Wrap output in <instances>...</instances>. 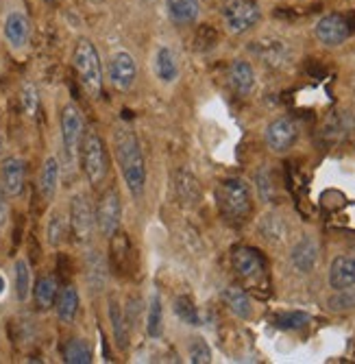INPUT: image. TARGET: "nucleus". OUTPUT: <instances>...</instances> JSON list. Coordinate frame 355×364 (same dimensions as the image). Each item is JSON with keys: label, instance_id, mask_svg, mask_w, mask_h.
<instances>
[{"label": "nucleus", "instance_id": "f257e3e1", "mask_svg": "<svg viewBox=\"0 0 355 364\" xmlns=\"http://www.w3.org/2000/svg\"><path fill=\"white\" fill-rule=\"evenodd\" d=\"M114 151L126 188L131 190V194L140 196L146 188V164L131 127L118 124L114 129Z\"/></svg>", "mask_w": 355, "mask_h": 364}, {"label": "nucleus", "instance_id": "f03ea898", "mask_svg": "<svg viewBox=\"0 0 355 364\" xmlns=\"http://www.w3.org/2000/svg\"><path fill=\"white\" fill-rule=\"evenodd\" d=\"M216 203H218L220 214L227 220L242 223L248 218L251 208H253L251 188L238 177L222 179L216 188Z\"/></svg>", "mask_w": 355, "mask_h": 364}, {"label": "nucleus", "instance_id": "7ed1b4c3", "mask_svg": "<svg viewBox=\"0 0 355 364\" xmlns=\"http://www.w3.org/2000/svg\"><path fill=\"white\" fill-rule=\"evenodd\" d=\"M72 65L75 73L83 85V90L92 96V98H101L103 94V65H101V57L96 46L81 38L75 46L72 53Z\"/></svg>", "mask_w": 355, "mask_h": 364}, {"label": "nucleus", "instance_id": "20e7f679", "mask_svg": "<svg viewBox=\"0 0 355 364\" xmlns=\"http://www.w3.org/2000/svg\"><path fill=\"white\" fill-rule=\"evenodd\" d=\"M79 159H81V168L85 179L92 186H101L109 173V157L103 138L96 134L94 129H85L81 149H79Z\"/></svg>", "mask_w": 355, "mask_h": 364}, {"label": "nucleus", "instance_id": "39448f33", "mask_svg": "<svg viewBox=\"0 0 355 364\" xmlns=\"http://www.w3.org/2000/svg\"><path fill=\"white\" fill-rule=\"evenodd\" d=\"M262 18V11L253 0H227L222 7V20L229 33L240 36V33L251 31Z\"/></svg>", "mask_w": 355, "mask_h": 364}, {"label": "nucleus", "instance_id": "423d86ee", "mask_svg": "<svg viewBox=\"0 0 355 364\" xmlns=\"http://www.w3.org/2000/svg\"><path fill=\"white\" fill-rule=\"evenodd\" d=\"M70 234L79 245H89L96 231V214L92 212L89 198L85 194H75L70 201Z\"/></svg>", "mask_w": 355, "mask_h": 364}, {"label": "nucleus", "instance_id": "0eeeda50", "mask_svg": "<svg viewBox=\"0 0 355 364\" xmlns=\"http://www.w3.org/2000/svg\"><path fill=\"white\" fill-rule=\"evenodd\" d=\"M96 229L101 231V236L105 238H114L118 234L120 227V216H122V205H120V194L118 190L111 186L107 188L101 198L99 205H96Z\"/></svg>", "mask_w": 355, "mask_h": 364}, {"label": "nucleus", "instance_id": "6e6552de", "mask_svg": "<svg viewBox=\"0 0 355 364\" xmlns=\"http://www.w3.org/2000/svg\"><path fill=\"white\" fill-rule=\"evenodd\" d=\"M83 134H85V124L81 112L75 105H66L61 109V142L68 161H75L79 157Z\"/></svg>", "mask_w": 355, "mask_h": 364}, {"label": "nucleus", "instance_id": "1a4fd4ad", "mask_svg": "<svg viewBox=\"0 0 355 364\" xmlns=\"http://www.w3.org/2000/svg\"><path fill=\"white\" fill-rule=\"evenodd\" d=\"M231 262H234V271L242 282L257 286L262 279H266V264L260 251H255L251 247H240L234 251Z\"/></svg>", "mask_w": 355, "mask_h": 364}, {"label": "nucleus", "instance_id": "9d476101", "mask_svg": "<svg viewBox=\"0 0 355 364\" xmlns=\"http://www.w3.org/2000/svg\"><path fill=\"white\" fill-rule=\"evenodd\" d=\"M138 79V61L131 53L118 50L109 61V81L116 90H131Z\"/></svg>", "mask_w": 355, "mask_h": 364}, {"label": "nucleus", "instance_id": "9b49d317", "mask_svg": "<svg viewBox=\"0 0 355 364\" xmlns=\"http://www.w3.org/2000/svg\"><path fill=\"white\" fill-rule=\"evenodd\" d=\"M314 33H316V40L325 46H340L349 40L351 31H349V24H346V18L340 16V14H327L322 16L316 26H314Z\"/></svg>", "mask_w": 355, "mask_h": 364}, {"label": "nucleus", "instance_id": "f8f14e48", "mask_svg": "<svg viewBox=\"0 0 355 364\" xmlns=\"http://www.w3.org/2000/svg\"><path fill=\"white\" fill-rule=\"evenodd\" d=\"M299 140V127L290 118H277L266 127V144L273 153H288Z\"/></svg>", "mask_w": 355, "mask_h": 364}, {"label": "nucleus", "instance_id": "ddd939ff", "mask_svg": "<svg viewBox=\"0 0 355 364\" xmlns=\"http://www.w3.org/2000/svg\"><path fill=\"white\" fill-rule=\"evenodd\" d=\"M26 181V161L22 157H7L0 168V186L9 198H16L22 194Z\"/></svg>", "mask_w": 355, "mask_h": 364}, {"label": "nucleus", "instance_id": "4468645a", "mask_svg": "<svg viewBox=\"0 0 355 364\" xmlns=\"http://www.w3.org/2000/svg\"><path fill=\"white\" fill-rule=\"evenodd\" d=\"M251 50L260 57L266 65H273V68H283V65L290 61V46L283 40H275V38H266L260 42H253Z\"/></svg>", "mask_w": 355, "mask_h": 364}, {"label": "nucleus", "instance_id": "2eb2a0df", "mask_svg": "<svg viewBox=\"0 0 355 364\" xmlns=\"http://www.w3.org/2000/svg\"><path fill=\"white\" fill-rule=\"evenodd\" d=\"M290 262H293V267L307 275L316 269L318 264V245L314 238H301L295 247H293V253H290Z\"/></svg>", "mask_w": 355, "mask_h": 364}, {"label": "nucleus", "instance_id": "dca6fc26", "mask_svg": "<svg viewBox=\"0 0 355 364\" xmlns=\"http://www.w3.org/2000/svg\"><path fill=\"white\" fill-rule=\"evenodd\" d=\"M3 33H5V40L9 42V46H13V48H24L26 42H28V36H31L28 18H26L22 11H11V14L7 16V20H5Z\"/></svg>", "mask_w": 355, "mask_h": 364}, {"label": "nucleus", "instance_id": "f3484780", "mask_svg": "<svg viewBox=\"0 0 355 364\" xmlns=\"http://www.w3.org/2000/svg\"><path fill=\"white\" fill-rule=\"evenodd\" d=\"M229 85L236 94L240 96H248L255 87V73H253V65L244 59H236L229 65V73H227Z\"/></svg>", "mask_w": 355, "mask_h": 364}, {"label": "nucleus", "instance_id": "a211bd4d", "mask_svg": "<svg viewBox=\"0 0 355 364\" xmlns=\"http://www.w3.org/2000/svg\"><path fill=\"white\" fill-rule=\"evenodd\" d=\"M329 286L334 290L353 288L355 286V255H340L332 262L329 269Z\"/></svg>", "mask_w": 355, "mask_h": 364}, {"label": "nucleus", "instance_id": "6ab92c4d", "mask_svg": "<svg viewBox=\"0 0 355 364\" xmlns=\"http://www.w3.org/2000/svg\"><path fill=\"white\" fill-rule=\"evenodd\" d=\"M153 65H155V75L161 83H175L179 77V65H177V57L173 53V48L168 46H159L155 50L153 57Z\"/></svg>", "mask_w": 355, "mask_h": 364}, {"label": "nucleus", "instance_id": "aec40b11", "mask_svg": "<svg viewBox=\"0 0 355 364\" xmlns=\"http://www.w3.org/2000/svg\"><path fill=\"white\" fill-rule=\"evenodd\" d=\"M59 161L57 157H48L44 161V166L40 171V179H38V190L42 194L44 201H53L55 194H57V186H59Z\"/></svg>", "mask_w": 355, "mask_h": 364}, {"label": "nucleus", "instance_id": "412c9836", "mask_svg": "<svg viewBox=\"0 0 355 364\" xmlns=\"http://www.w3.org/2000/svg\"><path fill=\"white\" fill-rule=\"evenodd\" d=\"M166 9L175 24H192L199 20L201 3L199 0H166Z\"/></svg>", "mask_w": 355, "mask_h": 364}, {"label": "nucleus", "instance_id": "4be33fe9", "mask_svg": "<svg viewBox=\"0 0 355 364\" xmlns=\"http://www.w3.org/2000/svg\"><path fill=\"white\" fill-rule=\"evenodd\" d=\"M55 308H57V316L61 323H72L77 312H79V292L75 286H63L57 294V301H55Z\"/></svg>", "mask_w": 355, "mask_h": 364}, {"label": "nucleus", "instance_id": "5701e85b", "mask_svg": "<svg viewBox=\"0 0 355 364\" xmlns=\"http://www.w3.org/2000/svg\"><path fill=\"white\" fill-rule=\"evenodd\" d=\"M222 301L227 304V308L238 316V318H251L253 314V306H251V299L248 294L238 288V286H229L222 290Z\"/></svg>", "mask_w": 355, "mask_h": 364}, {"label": "nucleus", "instance_id": "b1692460", "mask_svg": "<svg viewBox=\"0 0 355 364\" xmlns=\"http://www.w3.org/2000/svg\"><path fill=\"white\" fill-rule=\"evenodd\" d=\"M57 294H59V286L53 275H44L38 279L33 288V299L40 310H50L57 301Z\"/></svg>", "mask_w": 355, "mask_h": 364}, {"label": "nucleus", "instance_id": "393cba45", "mask_svg": "<svg viewBox=\"0 0 355 364\" xmlns=\"http://www.w3.org/2000/svg\"><path fill=\"white\" fill-rule=\"evenodd\" d=\"M68 234H70V220L63 216L59 210H55L50 214L48 223H46V240H48V245L55 247V249L61 247L63 242H66Z\"/></svg>", "mask_w": 355, "mask_h": 364}, {"label": "nucleus", "instance_id": "a878e982", "mask_svg": "<svg viewBox=\"0 0 355 364\" xmlns=\"http://www.w3.org/2000/svg\"><path fill=\"white\" fill-rule=\"evenodd\" d=\"M146 332L151 338H159L164 332V306H161V296L155 292L148 301V314H146Z\"/></svg>", "mask_w": 355, "mask_h": 364}, {"label": "nucleus", "instance_id": "bb28decb", "mask_svg": "<svg viewBox=\"0 0 355 364\" xmlns=\"http://www.w3.org/2000/svg\"><path fill=\"white\" fill-rule=\"evenodd\" d=\"M175 188H177V196L181 198L183 203L187 205H195L201 196V188H199V181L192 177L187 171H181L177 175V181H175Z\"/></svg>", "mask_w": 355, "mask_h": 364}, {"label": "nucleus", "instance_id": "cd10ccee", "mask_svg": "<svg viewBox=\"0 0 355 364\" xmlns=\"http://www.w3.org/2000/svg\"><path fill=\"white\" fill-rule=\"evenodd\" d=\"M109 321H111V329H114V343L118 345V349L124 351L129 347V323L122 316V312L114 299L109 301Z\"/></svg>", "mask_w": 355, "mask_h": 364}, {"label": "nucleus", "instance_id": "c85d7f7f", "mask_svg": "<svg viewBox=\"0 0 355 364\" xmlns=\"http://www.w3.org/2000/svg\"><path fill=\"white\" fill-rule=\"evenodd\" d=\"M63 362L68 364H89L92 362V349L83 338H72L63 347Z\"/></svg>", "mask_w": 355, "mask_h": 364}, {"label": "nucleus", "instance_id": "c756f323", "mask_svg": "<svg viewBox=\"0 0 355 364\" xmlns=\"http://www.w3.org/2000/svg\"><path fill=\"white\" fill-rule=\"evenodd\" d=\"M13 275H16V296L18 301H26L31 294V267L26 259H18L13 267Z\"/></svg>", "mask_w": 355, "mask_h": 364}, {"label": "nucleus", "instance_id": "7c9ffc66", "mask_svg": "<svg viewBox=\"0 0 355 364\" xmlns=\"http://www.w3.org/2000/svg\"><path fill=\"white\" fill-rule=\"evenodd\" d=\"M173 310H175V314H177L179 321H183V323H187V325H201L199 310H197L195 304H192L190 296H177Z\"/></svg>", "mask_w": 355, "mask_h": 364}, {"label": "nucleus", "instance_id": "2f4dec72", "mask_svg": "<svg viewBox=\"0 0 355 364\" xmlns=\"http://www.w3.org/2000/svg\"><path fill=\"white\" fill-rule=\"evenodd\" d=\"M87 279L94 290L96 288L101 290L105 286V262L99 253L89 255V259H87Z\"/></svg>", "mask_w": 355, "mask_h": 364}, {"label": "nucleus", "instance_id": "473e14b6", "mask_svg": "<svg viewBox=\"0 0 355 364\" xmlns=\"http://www.w3.org/2000/svg\"><path fill=\"white\" fill-rule=\"evenodd\" d=\"M310 314L301 312V310H293V312H281L275 316V325L279 329H301L310 323Z\"/></svg>", "mask_w": 355, "mask_h": 364}, {"label": "nucleus", "instance_id": "72a5a7b5", "mask_svg": "<svg viewBox=\"0 0 355 364\" xmlns=\"http://www.w3.org/2000/svg\"><path fill=\"white\" fill-rule=\"evenodd\" d=\"M20 105H22V112L26 116H36L38 114L40 96H38V87L33 83H24L22 85V90H20Z\"/></svg>", "mask_w": 355, "mask_h": 364}, {"label": "nucleus", "instance_id": "f704fd0d", "mask_svg": "<svg viewBox=\"0 0 355 364\" xmlns=\"http://www.w3.org/2000/svg\"><path fill=\"white\" fill-rule=\"evenodd\" d=\"M260 229H262L264 238L271 242H283V238H285V225L279 216H273V214L266 216Z\"/></svg>", "mask_w": 355, "mask_h": 364}, {"label": "nucleus", "instance_id": "c9c22d12", "mask_svg": "<svg viewBox=\"0 0 355 364\" xmlns=\"http://www.w3.org/2000/svg\"><path fill=\"white\" fill-rule=\"evenodd\" d=\"M351 308H355V286L336 290V294L329 299V310L344 312V310H351Z\"/></svg>", "mask_w": 355, "mask_h": 364}, {"label": "nucleus", "instance_id": "e433bc0d", "mask_svg": "<svg viewBox=\"0 0 355 364\" xmlns=\"http://www.w3.org/2000/svg\"><path fill=\"white\" fill-rule=\"evenodd\" d=\"M190 362H195V364L212 362V349L203 338H192V343H190Z\"/></svg>", "mask_w": 355, "mask_h": 364}, {"label": "nucleus", "instance_id": "4c0bfd02", "mask_svg": "<svg viewBox=\"0 0 355 364\" xmlns=\"http://www.w3.org/2000/svg\"><path fill=\"white\" fill-rule=\"evenodd\" d=\"M197 44H199V48H203V50L214 48V44H216V31H214L212 26L203 24V26L199 28V33H197Z\"/></svg>", "mask_w": 355, "mask_h": 364}, {"label": "nucleus", "instance_id": "58836bf2", "mask_svg": "<svg viewBox=\"0 0 355 364\" xmlns=\"http://www.w3.org/2000/svg\"><path fill=\"white\" fill-rule=\"evenodd\" d=\"M7 194H5V190H3V186H0V225L5 223V218H7Z\"/></svg>", "mask_w": 355, "mask_h": 364}, {"label": "nucleus", "instance_id": "ea45409f", "mask_svg": "<svg viewBox=\"0 0 355 364\" xmlns=\"http://www.w3.org/2000/svg\"><path fill=\"white\" fill-rule=\"evenodd\" d=\"M344 18H346L349 31H351V33H355V14H349V16H344Z\"/></svg>", "mask_w": 355, "mask_h": 364}, {"label": "nucleus", "instance_id": "a19ab883", "mask_svg": "<svg viewBox=\"0 0 355 364\" xmlns=\"http://www.w3.org/2000/svg\"><path fill=\"white\" fill-rule=\"evenodd\" d=\"M3 290H5V279H3V275H0V294H3Z\"/></svg>", "mask_w": 355, "mask_h": 364}, {"label": "nucleus", "instance_id": "79ce46f5", "mask_svg": "<svg viewBox=\"0 0 355 364\" xmlns=\"http://www.w3.org/2000/svg\"><path fill=\"white\" fill-rule=\"evenodd\" d=\"M44 3H46V5H55V3H57V0H44Z\"/></svg>", "mask_w": 355, "mask_h": 364}, {"label": "nucleus", "instance_id": "37998d69", "mask_svg": "<svg viewBox=\"0 0 355 364\" xmlns=\"http://www.w3.org/2000/svg\"><path fill=\"white\" fill-rule=\"evenodd\" d=\"M92 3H103V0H92Z\"/></svg>", "mask_w": 355, "mask_h": 364}]
</instances>
